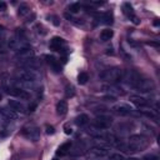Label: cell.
<instances>
[{
	"label": "cell",
	"instance_id": "cell-1",
	"mask_svg": "<svg viewBox=\"0 0 160 160\" xmlns=\"http://www.w3.org/2000/svg\"><path fill=\"white\" fill-rule=\"evenodd\" d=\"M28 38L25 35V31L22 29H16V32L8 40V48L11 50L18 51L19 49L28 45Z\"/></svg>",
	"mask_w": 160,
	"mask_h": 160
},
{
	"label": "cell",
	"instance_id": "cell-2",
	"mask_svg": "<svg viewBox=\"0 0 160 160\" xmlns=\"http://www.w3.org/2000/svg\"><path fill=\"white\" fill-rule=\"evenodd\" d=\"M16 80L36 84L39 80V74L35 71V69H22L16 74Z\"/></svg>",
	"mask_w": 160,
	"mask_h": 160
},
{
	"label": "cell",
	"instance_id": "cell-3",
	"mask_svg": "<svg viewBox=\"0 0 160 160\" xmlns=\"http://www.w3.org/2000/svg\"><path fill=\"white\" fill-rule=\"evenodd\" d=\"M100 78L109 81V82H119L122 80V71L119 68H112L109 70H105L100 74Z\"/></svg>",
	"mask_w": 160,
	"mask_h": 160
},
{
	"label": "cell",
	"instance_id": "cell-4",
	"mask_svg": "<svg viewBox=\"0 0 160 160\" xmlns=\"http://www.w3.org/2000/svg\"><path fill=\"white\" fill-rule=\"evenodd\" d=\"M112 124V118L108 114H100L95 118L94 125L96 128V130H106L111 126Z\"/></svg>",
	"mask_w": 160,
	"mask_h": 160
},
{
	"label": "cell",
	"instance_id": "cell-5",
	"mask_svg": "<svg viewBox=\"0 0 160 160\" xmlns=\"http://www.w3.org/2000/svg\"><path fill=\"white\" fill-rule=\"evenodd\" d=\"M21 134H22L26 139H29V140H31V141H38V140L40 139V129H39L38 126H35V125L24 126L22 130H21Z\"/></svg>",
	"mask_w": 160,
	"mask_h": 160
},
{
	"label": "cell",
	"instance_id": "cell-6",
	"mask_svg": "<svg viewBox=\"0 0 160 160\" xmlns=\"http://www.w3.org/2000/svg\"><path fill=\"white\" fill-rule=\"evenodd\" d=\"M110 154V151L106 148L102 146H92L86 152V158L88 159H101V158H106Z\"/></svg>",
	"mask_w": 160,
	"mask_h": 160
},
{
	"label": "cell",
	"instance_id": "cell-7",
	"mask_svg": "<svg viewBox=\"0 0 160 160\" xmlns=\"http://www.w3.org/2000/svg\"><path fill=\"white\" fill-rule=\"evenodd\" d=\"M32 58H34V50H32V48L30 45H26V46L19 49L15 52V59L19 60V61H21V62H24L26 60H30Z\"/></svg>",
	"mask_w": 160,
	"mask_h": 160
},
{
	"label": "cell",
	"instance_id": "cell-8",
	"mask_svg": "<svg viewBox=\"0 0 160 160\" xmlns=\"http://www.w3.org/2000/svg\"><path fill=\"white\" fill-rule=\"evenodd\" d=\"M140 79H141L140 74L134 70H126L122 72V81H125L128 85H130L132 88L140 81Z\"/></svg>",
	"mask_w": 160,
	"mask_h": 160
},
{
	"label": "cell",
	"instance_id": "cell-9",
	"mask_svg": "<svg viewBox=\"0 0 160 160\" xmlns=\"http://www.w3.org/2000/svg\"><path fill=\"white\" fill-rule=\"evenodd\" d=\"M154 88H155V85H154V82L151 81V80H149V79H140V81L134 86V89L136 90V91H139V92H151L152 90H154Z\"/></svg>",
	"mask_w": 160,
	"mask_h": 160
},
{
	"label": "cell",
	"instance_id": "cell-10",
	"mask_svg": "<svg viewBox=\"0 0 160 160\" xmlns=\"http://www.w3.org/2000/svg\"><path fill=\"white\" fill-rule=\"evenodd\" d=\"M6 92H8V94H11V95L15 96V98H19L20 100H28V99L30 98V94H29L26 90H22V89L16 88V86L8 88V89H6Z\"/></svg>",
	"mask_w": 160,
	"mask_h": 160
},
{
	"label": "cell",
	"instance_id": "cell-11",
	"mask_svg": "<svg viewBox=\"0 0 160 160\" xmlns=\"http://www.w3.org/2000/svg\"><path fill=\"white\" fill-rule=\"evenodd\" d=\"M122 11H124V14H125L135 25H138V24L140 22L139 19H138V16L135 15L134 9H132V6H131L130 2H124V4H122Z\"/></svg>",
	"mask_w": 160,
	"mask_h": 160
},
{
	"label": "cell",
	"instance_id": "cell-12",
	"mask_svg": "<svg viewBox=\"0 0 160 160\" xmlns=\"http://www.w3.org/2000/svg\"><path fill=\"white\" fill-rule=\"evenodd\" d=\"M65 45H66L65 40L62 38H60V36H54L50 40V49L54 50V51H62Z\"/></svg>",
	"mask_w": 160,
	"mask_h": 160
},
{
	"label": "cell",
	"instance_id": "cell-13",
	"mask_svg": "<svg viewBox=\"0 0 160 160\" xmlns=\"http://www.w3.org/2000/svg\"><path fill=\"white\" fill-rule=\"evenodd\" d=\"M112 110L120 115H128L130 112H132V108L129 105V104H125V102H120V104H116L112 106Z\"/></svg>",
	"mask_w": 160,
	"mask_h": 160
},
{
	"label": "cell",
	"instance_id": "cell-14",
	"mask_svg": "<svg viewBox=\"0 0 160 160\" xmlns=\"http://www.w3.org/2000/svg\"><path fill=\"white\" fill-rule=\"evenodd\" d=\"M130 101L139 108H144L149 105V101L144 96H140V95H130Z\"/></svg>",
	"mask_w": 160,
	"mask_h": 160
},
{
	"label": "cell",
	"instance_id": "cell-15",
	"mask_svg": "<svg viewBox=\"0 0 160 160\" xmlns=\"http://www.w3.org/2000/svg\"><path fill=\"white\" fill-rule=\"evenodd\" d=\"M8 105H9V108H10L12 111H15V112H21V114L25 112V106H24V104L20 102L19 100H9Z\"/></svg>",
	"mask_w": 160,
	"mask_h": 160
},
{
	"label": "cell",
	"instance_id": "cell-16",
	"mask_svg": "<svg viewBox=\"0 0 160 160\" xmlns=\"http://www.w3.org/2000/svg\"><path fill=\"white\" fill-rule=\"evenodd\" d=\"M71 145H72L71 141H66V142L61 144V145L58 148V150H56V155H58V156H65V155H68V154L70 152Z\"/></svg>",
	"mask_w": 160,
	"mask_h": 160
},
{
	"label": "cell",
	"instance_id": "cell-17",
	"mask_svg": "<svg viewBox=\"0 0 160 160\" xmlns=\"http://www.w3.org/2000/svg\"><path fill=\"white\" fill-rule=\"evenodd\" d=\"M68 112V102L65 100H60L56 104V114L59 116H64Z\"/></svg>",
	"mask_w": 160,
	"mask_h": 160
},
{
	"label": "cell",
	"instance_id": "cell-18",
	"mask_svg": "<svg viewBox=\"0 0 160 160\" xmlns=\"http://www.w3.org/2000/svg\"><path fill=\"white\" fill-rule=\"evenodd\" d=\"M0 112L4 118H6L8 120H16L18 119V114L15 111H12L11 109H6V108H1Z\"/></svg>",
	"mask_w": 160,
	"mask_h": 160
},
{
	"label": "cell",
	"instance_id": "cell-19",
	"mask_svg": "<svg viewBox=\"0 0 160 160\" xmlns=\"http://www.w3.org/2000/svg\"><path fill=\"white\" fill-rule=\"evenodd\" d=\"M45 59H46V61L52 66V69L55 70V72H60V71H61V66H60L59 61H58L52 55H46Z\"/></svg>",
	"mask_w": 160,
	"mask_h": 160
},
{
	"label": "cell",
	"instance_id": "cell-20",
	"mask_svg": "<svg viewBox=\"0 0 160 160\" xmlns=\"http://www.w3.org/2000/svg\"><path fill=\"white\" fill-rule=\"evenodd\" d=\"M102 90L104 91H106L108 92V95H112V96H115L114 94H122V91H121V89H119L118 86H114V85H102Z\"/></svg>",
	"mask_w": 160,
	"mask_h": 160
},
{
	"label": "cell",
	"instance_id": "cell-21",
	"mask_svg": "<svg viewBox=\"0 0 160 160\" xmlns=\"http://www.w3.org/2000/svg\"><path fill=\"white\" fill-rule=\"evenodd\" d=\"M88 122H89V116H88L86 114H80V115H78L76 119H75V124H76L78 126H84V125H86Z\"/></svg>",
	"mask_w": 160,
	"mask_h": 160
},
{
	"label": "cell",
	"instance_id": "cell-22",
	"mask_svg": "<svg viewBox=\"0 0 160 160\" xmlns=\"http://www.w3.org/2000/svg\"><path fill=\"white\" fill-rule=\"evenodd\" d=\"M112 36H114V31H112L111 29H104V30H101V32H100V39H101L102 41H108V40H110Z\"/></svg>",
	"mask_w": 160,
	"mask_h": 160
},
{
	"label": "cell",
	"instance_id": "cell-23",
	"mask_svg": "<svg viewBox=\"0 0 160 160\" xmlns=\"http://www.w3.org/2000/svg\"><path fill=\"white\" fill-rule=\"evenodd\" d=\"M80 8H81V5L79 2H71L68 6V11H69V14H76V12H79Z\"/></svg>",
	"mask_w": 160,
	"mask_h": 160
},
{
	"label": "cell",
	"instance_id": "cell-24",
	"mask_svg": "<svg viewBox=\"0 0 160 160\" xmlns=\"http://www.w3.org/2000/svg\"><path fill=\"white\" fill-rule=\"evenodd\" d=\"M101 20H102V22H104V24H108V25L112 24V14H111L110 11L101 14Z\"/></svg>",
	"mask_w": 160,
	"mask_h": 160
},
{
	"label": "cell",
	"instance_id": "cell-25",
	"mask_svg": "<svg viewBox=\"0 0 160 160\" xmlns=\"http://www.w3.org/2000/svg\"><path fill=\"white\" fill-rule=\"evenodd\" d=\"M29 11H30V8H29V5H26V4H20V6H19V10H18V15H20V16H24V15H26Z\"/></svg>",
	"mask_w": 160,
	"mask_h": 160
},
{
	"label": "cell",
	"instance_id": "cell-26",
	"mask_svg": "<svg viewBox=\"0 0 160 160\" xmlns=\"http://www.w3.org/2000/svg\"><path fill=\"white\" fill-rule=\"evenodd\" d=\"M88 80H89V75H88L86 72H80V74L78 75V82H79L80 85L86 84Z\"/></svg>",
	"mask_w": 160,
	"mask_h": 160
},
{
	"label": "cell",
	"instance_id": "cell-27",
	"mask_svg": "<svg viewBox=\"0 0 160 160\" xmlns=\"http://www.w3.org/2000/svg\"><path fill=\"white\" fill-rule=\"evenodd\" d=\"M109 160H125V156L120 152H110L108 155Z\"/></svg>",
	"mask_w": 160,
	"mask_h": 160
},
{
	"label": "cell",
	"instance_id": "cell-28",
	"mask_svg": "<svg viewBox=\"0 0 160 160\" xmlns=\"http://www.w3.org/2000/svg\"><path fill=\"white\" fill-rule=\"evenodd\" d=\"M75 95V89H74V86L72 85H68L66 88H65V96L66 98H72Z\"/></svg>",
	"mask_w": 160,
	"mask_h": 160
},
{
	"label": "cell",
	"instance_id": "cell-29",
	"mask_svg": "<svg viewBox=\"0 0 160 160\" xmlns=\"http://www.w3.org/2000/svg\"><path fill=\"white\" fill-rule=\"evenodd\" d=\"M48 19H49V20H51V22H52L55 26H58V25L60 24V21H59V19H58V16H55V15H50Z\"/></svg>",
	"mask_w": 160,
	"mask_h": 160
},
{
	"label": "cell",
	"instance_id": "cell-30",
	"mask_svg": "<svg viewBox=\"0 0 160 160\" xmlns=\"http://www.w3.org/2000/svg\"><path fill=\"white\" fill-rule=\"evenodd\" d=\"M45 130H46V134H48V135H52V134L55 132V129H54V126H51V125H46Z\"/></svg>",
	"mask_w": 160,
	"mask_h": 160
},
{
	"label": "cell",
	"instance_id": "cell-31",
	"mask_svg": "<svg viewBox=\"0 0 160 160\" xmlns=\"http://www.w3.org/2000/svg\"><path fill=\"white\" fill-rule=\"evenodd\" d=\"M142 160H159V158L156 155H145Z\"/></svg>",
	"mask_w": 160,
	"mask_h": 160
},
{
	"label": "cell",
	"instance_id": "cell-32",
	"mask_svg": "<svg viewBox=\"0 0 160 160\" xmlns=\"http://www.w3.org/2000/svg\"><path fill=\"white\" fill-rule=\"evenodd\" d=\"M64 132H65L66 135H70V134H72V129H71L69 125H65V126H64Z\"/></svg>",
	"mask_w": 160,
	"mask_h": 160
},
{
	"label": "cell",
	"instance_id": "cell-33",
	"mask_svg": "<svg viewBox=\"0 0 160 160\" xmlns=\"http://www.w3.org/2000/svg\"><path fill=\"white\" fill-rule=\"evenodd\" d=\"M64 16H65L69 21H74V20H75V19L72 18V15H71V14H69V12H65V14H64Z\"/></svg>",
	"mask_w": 160,
	"mask_h": 160
},
{
	"label": "cell",
	"instance_id": "cell-34",
	"mask_svg": "<svg viewBox=\"0 0 160 160\" xmlns=\"http://www.w3.org/2000/svg\"><path fill=\"white\" fill-rule=\"evenodd\" d=\"M4 42H5V35L2 32H0V48L4 45Z\"/></svg>",
	"mask_w": 160,
	"mask_h": 160
},
{
	"label": "cell",
	"instance_id": "cell-35",
	"mask_svg": "<svg viewBox=\"0 0 160 160\" xmlns=\"http://www.w3.org/2000/svg\"><path fill=\"white\" fill-rule=\"evenodd\" d=\"M36 106H38V105H36L35 102H34V104H30V105H29V111H30V112H32V111L36 109Z\"/></svg>",
	"mask_w": 160,
	"mask_h": 160
},
{
	"label": "cell",
	"instance_id": "cell-36",
	"mask_svg": "<svg viewBox=\"0 0 160 160\" xmlns=\"http://www.w3.org/2000/svg\"><path fill=\"white\" fill-rule=\"evenodd\" d=\"M5 9H6V4L0 1V10H5Z\"/></svg>",
	"mask_w": 160,
	"mask_h": 160
},
{
	"label": "cell",
	"instance_id": "cell-37",
	"mask_svg": "<svg viewBox=\"0 0 160 160\" xmlns=\"http://www.w3.org/2000/svg\"><path fill=\"white\" fill-rule=\"evenodd\" d=\"M146 44L148 45H151V46H158V42H152V41H148Z\"/></svg>",
	"mask_w": 160,
	"mask_h": 160
},
{
	"label": "cell",
	"instance_id": "cell-38",
	"mask_svg": "<svg viewBox=\"0 0 160 160\" xmlns=\"http://www.w3.org/2000/svg\"><path fill=\"white\" fill-rule=\"evenodd\" d=\"M128 160H140V159H138V158H130V159H128Z\"/></svg>",
	"mask_w": 160,
	"mask_h": 160
},
{
	"label": "cell",
	"instance_id": "cell-39",
	"mask_svg": "<svg viewBox=\"0 0 160 160\" xmlns=\"http://www.w3.org/2000/svg\"><path fill=\"white\" fill-rule=\"evenodd\" d=\"M52 160H59V159H52Z\"/></svg>",
	"mask_w": 160,
	"mask_h": 160
},
{
	"label": "cell",
	"instance_id": "cell-40",
	"mask_svg": "<svg viewBox=\"0 0 160 160\" xmlns=\"http://www.w3.org/2000/svg\"><path fill=\"white\" fill-rule=\"evenodd\" d=\"M0 100H1V94H0Z\"/></svg>",
	"mask_w": 160,
	"mask_h": 160
}]
</instances>
